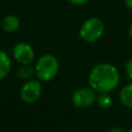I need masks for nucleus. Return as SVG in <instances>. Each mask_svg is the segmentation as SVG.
<instances>
[{
  "label": "nucleus",
  "instance_id": "obj_1",
  "mask_svg": "<svg viewBox=\"0 0 132 132\" xmlns=\"http://www.w3.org/2000/svg\"><path fill=\"white\" fill-rule=\"evenodd\" d=\"M119 82V71L109 63L96 65L89 74V84L91 88L98 93H109L118 87Z\"/></svg>",
  "mask_w": 132,
  "mask_h": 132
},
{
  "label": "nucleus",
  "instance_id": "obj_2",
  "mask_svg": "<svg viewBox=\"0 0 132 132\" xmlns=\"http://www.w3.org/2000/svg\"><path fill=\"white\" fill-rule=\"evenodd\" d=\"M59 62L53 55L41 56L35 65V75L42 81L52 80L58 73Z\"/></svg>",
  "mask_w": 132,
  "mask_h": 132
},
{
  "label": "nucleus",
  "instance_id": "obj_3",
  "mask_svg": "<svg viewBox=\"0 0 132 132\" xmlns=\"http://www.w3.org/2000/svg\"><path fill=\"white\" fill-rule=\"evenodd\" d=\"M104 32V24L98 18H91L87 20L80 27V38L89 43L97 41Z\"/></svg>",
  "mask_w": 132,
  "mask_h": 132
},
{
  "label": "nucleus",
  "instance_id": "obj_4",
  "mask_svg": "<svg viewBox=\"0 0 132 132\" xmlns=\"http://www.w3.org/2000/svg\"><path fill=\"white\" fill-rule=\"evenodd\" d=\"M97 99L92 88H80L73 92L71 96L72 104L77 108H86L91 106Z\"/></svg>",
  "mask_w": 132,
  "mask_h": 132
},
{
  "label": "nucleus",
  "instance_id": "obj_5",
  "mask_svg": "<svg viewBox=\"0 0 132 132\" xmlns=\"http://www.w3.org/2000/svg\"><path fill=\"white\" fill-rule=\"evenodd\" d=\"M21 98L26 103H34L36 102L41 95V85L39 81L34 79L27 80L20 91Z\"/></svg>",
  "mask_w": 132,
  "mask_h": 132
},
{
  "label": "nucleus",
  "instance_id": "obj_6",
  "mask_svg": "<svg viewBox=\"0 0 132 132\" xmlns=\"http://www.w3.org/2000/svg\"><path fill=\"white\" fill-rule=\"evenodd\" d=\"M12 55L16 62L22 65L30 64L34 59V51L26 42H19L12 48Z\"/></svg>",
  "mask_w": 132,
  "mask_h": 132
},
{
  "label": "nucleus",
  "instance_id": "obj_7",
  "mask_svg": "<svg viewBox=\"0 0 132 132\" xmlns=\"http://www.w3.org/2000/svg\"><path fill=\"white\" fill-rule=\"evenodd\" d=\"M20 27V20L18 16L9 14L2 20V29L7 33L15 32Z\"/></svg>",
  "mask_w": 132,
  "mask_h": 132
},
{
  "label": "nucleus",
  "instance_id": "obj_8",
  "mask_svg": "<svg viewBox=\"0 0 132 132\" xmlns=\"http://www.w3.org/2000/svg\"><path fill=\"white\" fill-rule=\"evenodd\" d=\"M120 100L128 108H132V82L125 86L120 92Z\"/></svg>",
  "mask_w": 132,
  "mask_h": 132
},
{
  "label": "nucleus",
  "instance_id": "obj_9",
  "mask_svg": "<svg viewBox=\"0 0 132 132\" xmlns=\"http://www.w3.org/2000/svg\"><path fill=\"white\" fill-rule=\"evenodd\" d=\"M11 62L6 53L0 51V79L7 76L10 71Z\"/></svg>",
  "mask_w": 132,
  "mask_h": 132
},
{
  "label": "nucleus",
  "instance_id": "obj_10",
  "mask_svg": "<svg viewBox=\"0 0 132 132\" xmlns=\"http://www.w3.org/2000/svg\"><path fill=\"white\" fill-rule=\"evenodd\" d=\"M18 77L24 80H29L35 75V68L29 66V64L23 65L18 69Z\"/></svg>",
  "mask_w": 132,
  "mask_h": 132
},
{
  "label": "nucleus",
  "instance_id": "obj_11",
  "mask_svg": "<svg viewBox=\"0 0 132 132\" xmlns=\"http://www.w3.org/2000/svg\"><path fill=\"white\" fill-rule=\"evenodd\" d=\"M96 100H97L99 107L102 109H107L111 105V98L108 95V93H104V92L100 93Z\"/></svg>",
  "mask_w": 132,
  "mask_h": 132
},
{
  "label": "nucleus",
  "instance_id": "obj_12",
  "mask_svg": "<svg viewBox=\"0 0 132 132\" xmlns=\"http://www.w3.org/2000/svg\"><path fill=\"white\" fill-rule=\"evenodd\" d=\"M125 69H126V72H127L128 76L132 79V59L129 60V61L126 63V65H125Z\"/></svg>",
  "mask_w": 132,
  "mask_h": 132
},
{
  "label": "nucleus",
  "instance_id": "obj_13",
  "mask_svg": "<svg viewBox=\"0 0 132 132\" xmlns=\"http://www.w3.org/2000/svg\"><path fill=\"white\" fill-rule=\"evenodd\" d=\"M68 1L72 4H75V5H81V4L87 3L89 0H68Z\"/></svg>",
  "mask_w": 132,
  "mask_h": 132
},
{
  "label": "nucleus",
  "instance_id": "obj_14",
  "mask_svg": "<svg viewBox=\"0 0 132 132\" xmlns=\"http://www.w3.org/2000/svg\"><path fill=\"white\" fill-rule=\"evenodd\" d=\"M109 132H125V131L122 128H120V127H112L109 130Z\"/></svg>",
  "mask_w": 132,
  "mask_h": 132
},
{
  "label": "nucleus",
  "instance_id": "obj_15",
  "mask_svg": "<svg viewBox=\"0 0 132 132\" xmlns=\"http://www.w3.org/2000/svg\"><path fill=\"white\" fill-rule=\"evenodd\" d=\"M125 3L130 9H132V0H125Z\"/></svg>",
  "mask_w": 132,
  "mask_h": 132
},
{
  "label": "nucleus",
  "instance_id": "obj_16",
  "mask_svg": "<svg viewBox=\"0 0 132 132\" xmlns=\"http://www.w3.org/2000/svg\"><path fill=\"white\" fill-rule=\"evenodd\" d=\"M129 35H130V37L132 39V25L130 26V29H129Z\"/></svg>",
  "mask_w": 132,
  "mask_h": 132
},
{
  "label": "nucleus",
  "instance_id": "obj_17",
  "mask_svg": "<svg viewBox=\"0 0 132 132\" xmlns=\"http://www.w3.org/2000/svg\"><path fill=\"white\" fill-rule=\"evenodd\" d=\"M128 132H132V128H131V129H129V131H128Z\"/></svg>",
  "mask_w": 132,
  "mask_h": 132
}]
</instances>
